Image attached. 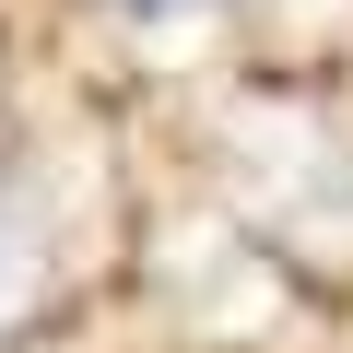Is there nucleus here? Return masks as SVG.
Instances as JSON below:
<instances>
[{
	"mask_svg": "<svg viewBox=\"0 0 353 353\" xmlns=\"http://www.w3.org/2000/svg\"><path fill=\"white\" fill-rule=\"evenodd\" d=\"M36 306H48V212L0 176V341H12Z\"/></svg>",
	"mask_w": 353,
	"mask_h": 353,
	"instance_id": "nucleus-2",
	"label": "nucleus"
},
{
	"mask_svg": "<svg viewBox=\"0 0 353 353\" xmlns=\"http://www.w3.org/2000/svg\"><path fill=\"white\" fill-rule=\"evenodd\" d=\"M283 12H294V0H283Z\"/></svg>",
	"mask_w": 353,
	"mask_h": 353,
	"instance_id": "nucleus-4",
	"label": "nucleus"
},
{
	"mask_svg": "<svg viewBox=\"0 0 353 353\" xmlns=\"http://www.w3.org/2000/svg\"><path fill=\"white\" fill-rule=\"evenodd\" d=\"M236 153V224L353 271V118L341 106H248L224 130Z\"/></svg>",
	"mask_w": 353,
	"mask_h": 353,
	"instance_id": "nucleus-1",
	"label": "nucleus"
},
{
	"mask_svg": "<svg viewBox=\"0 0 353 353\" xmlns=\"http://www.w3.org/2000/svg\"><path fill=\"white\" fill-rule=\"evenodd\" d=\"M141 12H153V0H141Z\"/></svg>",
	"mask_w": 353,
	"mask_h": 353,
	"instance_id": "nucleus-3",
	"label": "nucleus"
}]
</instances>
